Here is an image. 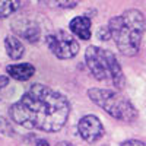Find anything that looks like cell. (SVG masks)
Returning a JSON list of instances; mask_svg holds the SVG:
<instances>
[{
  "instance_id": "7",
  "label": "cell",
  "mask_w": 146,
  "mask_h": 146,
  "mask_svg": "<svg viewBox=\"0 0 146 146\" xmlns=\"http://www.w3.org/2000/svg\"><path fill=\"white\" fill-rule=\"evenodd\" d=\"M12 27L19 36L25 38L29 42H36L40 40V27L34 21H29L27 18H19L12 23Z\"/></svg>"
},
{
  "instance_id": "13",
  "label": "cell",
  "mask_w": 146,
  "mask_h": 146,
  "mask_svg": "<svg viewBox=\"0 0 146 146\" xmlns=\"http://www.w3.org/2000/svg\"><path fill=\"white\" fill-rule=\"evenodd\" d=\"M108 38H111V35H110V31H108V27L107 28H101L100 29V40H108Z\"/></svg>"
},
{
  "instance_id": "11",
  "label": "cell",
  "mask_w": 146,
  "mask_h": 146,
  "mask_svg": "<svg viewBox=\"0 0 146 146\" xmlns=\"http://www.w3.org/2000/svg\"><path fill=\"white\" fill-rule=\"evenodd\" d=\"M19 2H7V0H0V18H6L12 15L19 7Z\"/></svg>"
},
{
  "instance_id": "3",
  "label": "cell",
  "mask_w": 146,
  "mask_h": 146,
  "mask_svg": "<svg viewBox=\"0 0 146 146\" xmlns=\"http://www.w3.org/2000/svg\"><path fill=\"white\" fill-rule=\"evenodd\" d=\"M86 66L95 79L102 82H111L117 89H123L126 86V78L121 70L120 63L114 53L110 50H104L101 47L89 45L85 53Z\"/></svg>"
},
{
  "instance_id": "12",
  "label": "cell",
  "mask_w": 146,
  "mask_h": 146,
  "mask_svg": "<svg viewBox=\"0 0 146 146\" xmlns=\"http://www.w3.org/2000/svg\"><path fill=\"white\" fill-rule=\"evenodd\" d=\"M121 146H146V143L136 140V139H131V140H126L124 143H121Z\"/></svg>"
},
{
  "instance_id": "5",
  "label": "cell",
  "mask_w": 146,
  "mask_h": 146,
  "mask_svg": "<svg viewBox=\"0 0 146 146\" xmlns=\"http://www.w3.org/2000/svg\"><path fill=\"white\" fill-rule=\"evenodd\" d=\"M47 47L50 51L62 60L75 57L79 51V44L73 38V35L67 34L66 31H57L47 35L45 38Z\"/></svg>"
},
{
  "instance_id": "9",
  "label": "cell",
  "mask_w": 146,
  "mask_h": 146,
  "mask_svg": "<svg viewBox=\"0 0 146 146\" xmlns=\"http://www.w3.org/2000/svg\"><path fill=\"white\" fill-rule=\"evenodd\" d=\"M7 75L12 79L16 80H28L34 76L35 73V67L29 63H18V64H10L6 67Z\"/></svg>"
},
{
  "instance_id": "2",
  "label": "cell",
  "mask_w": 146,
  "mask_h": 146,
  "mask_svg": "<svg viewBox=\"0 0 146 146\" xmlns=\"http://www.w3.org/2000/svg\"><path fill=\"white\" fill-rule=\"evenodd\" d=\"M146 29V19L142 12L129 9L114 16L108 23V31L117 48L124 56H136L140 50L142 38Z\"/></svg>"
},
{
  "instance_id": "16",
  "label": "cell",
  "mask_w": 146,
  "mask_h": 146,
  "mask_svg": "<svg viewBox=\"0 0 146 146\" xmlns=\"http://www.w3.org/2000/svg\"><path fill=\"white\" fill-rule=\"evenodd\" d=\"M60 146H73V145H67V143H62Z\"/></svg>"
},
{
  "instance_id": "14",
  "label": "cell",
  "mask_w": 146,
  "mask_h": 146,
  "mask_svg": "<svg viewBox=\"0 0 146 146\" xmlns=\"http://www.w3.org/2000/svg\"><path fill=\"white\" fill-rule=\"evenodd\" d=\"M57 6H62V7H73V6H76L75 2H58Z\"/></svg>"
},
{
  "instance_id": "4",
  "label": "cell",
  "mask_w": 146,
  "mask_h": 146,
  "mask_svg": "<svg viewBox=\"0 0 146 146\" xmlns=\"http://www.w3.org/2000/svg\"><path fill=\"white\" fill-rule=\"evenodd\" d=\"M88 95L92 102H95L115 120L130 123V121H135L137 118V110L121 94H117L110 89L92 88L88 91Z\"/></svg>"
},
{
  "instance_id": "15",
  "label": "cell",
  "mask_w": 146,
  "mask_h": 146,
  "mask_svg": "<svg viewBox=\"0 0 146 146\" xmlns=\"http://www.w3.org/2000/svg\"><path fill=\"white\" fill-rule=\"evenodd\" d=\"M35 146H50V145H48L44 139H40L38 142H36V145H35Z\"/></svg>"
},
{
  "instance_id": "6",
  "label": "cell",
  "mask_w": 146,
  "mask_h": 146,
  "mask_svg": "<svg viewBox=\"0 0 146 146\" xmlns=\"http://www.w3.org/2000/svg\"><path fill=\"white\" fill-rule=\"evenodd\" d=\"M78 131L83 140H86L88 143H94L96 140H100L104 136V126L101 123V120L96 115H85L79 120L78 123Z\"/></svg>"
},
{
  "instance_id": "8",
  "label": "cell",
  "mask_w": 146,
  "mask_h": 146,
  "mask_svg": "<svg viewBox=\"0 0 146 146\" xmlns=\"http://www.w3.org/2000/svg\"><path fill=\"white\" fill-rule=\"evenodd\" d=\"M70 31L80 40L91 38V19L88 16H76L70 21Z\"/></svg>"
},
{
  "instance_id": "10",
  "label": "cell",
  "mask_w": 146,
  "mask_h": 146,
  "mask_svg": "<svg viewBox=\"0 0 146 146\" xmlns=\"http://www.w3.org/2000/svg\"><path fill=\"white\" fill-rule=\"evenodd\" d=\"M5 48H6L7 56L10 58H13V60H19L23 56V53H25L23 44L16 38V36H13V35L6 36V40H5Z\"/></svg>"
},
{
  "instance_id": "1",
  "label": "cell",
  "mask_w": 146,
  "mask_h": 146,
  "mask_svg": "<svg viewBox=\"0 0 146 146\" xmlns=\"http://www.w3.org/2000/svg\"><path fill=\"white\" fill-rule=\"evenodd\" d=\"M70 114L67 98L45 85L35 83L9 108L10 118L27 129L54 133L62 129Z\"/></svg>"
}]
</instances>
